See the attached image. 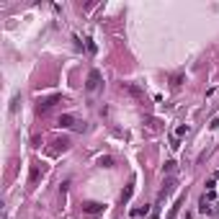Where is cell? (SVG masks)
<instances>
[{"mask_svg": "<svg viewBox=\"0 0 219 219\" xmlns=\"http://www.w3.org/2000/svg\"><path fill=\"white\" fill-rule=\"evenodd\" d=\"M188 131H191V129H188V124H180V126H178V131H175V134H178V137H186Z\"/></svg>", "mask_w": 219, "mask_h": 219, "instance_id": "obj_8", "label": "cell"}, {"mask_svg": "<svg viewBox=\"0 0 219 219\" xmlns=\"http://www.w3.org/2000/svg\"><path fill=\"white\" fill-rule=\"evenodd\" d=\"M180 80H183V75H180V72H178V75H173V88H178Z\"/></svg>", "mask_w": 219, "mask_h": 219, "instance_id": "obj_12", "label": "cell"}, {"mask_svg": "<svg viewBox=\"0 0 219 219\" xmlns=\"http://www.w3.org/2000/svg\"><path fill=\"white\" fill-rule=\"evenodd\" d=\"M111 163H114V160L108 157V155L106 157H98V165H103V167H111Z\"/></svg>", "mask_w": 219, "mask_h": 219, "instance_id": "obj_9", "label": "cell"}, {"mask_svg": "<svg viewBox=\"0 0 219 219\" xmlns=\"http://www.w3.org/2000/svg\"><path fill=\"white\" fill-rule=\"evenodd\" d=\"M57 101H60V96H54V98H49V101H44V103H39V106H36V111H39V114H47V111H49V108H52V106L57 103Z\"/></svg>", "mask_w": 219, "mask_h": 219, "instance_id": "obj_3", "label": "cell"}, {"mask_svg": "<svg viewBox=\"0 0 219 219\" xmlns=\"http://www.w3.org/2000/svg\"><path fill=\"white\" fill-rule=\"evenodd\" d=\"M101 83H103L101 72H98V70H90V72H88V80H85V90H88V93H96L98 88H101Z\"/></svg>", "mask_w": 219, "mask_h": 219, "instance_id": "obj_1", "label": "cell"}, {"mask_svg": "<svg viewBox=\"0 0 219 219\" xmlns=\"http://www.w3.org/2000/svg\"><path fill=\"white\" fill-rule=\"evenodd\" d=\"M101 209H103V204H88V206H85V211H88V214H98Z\"/></svg>", "mask_w": 219, "mask_h": 219, "instance_id": "obj_7", "label": "cell"}, {"mask_svg": "<svg viewBox=\"0 0 219 219\" xmlns=\"http://www.w3.org/2000/svg\"><path fill=\"white\" fill-rule=\"evenodd\" d=\"M180 206H183V196H180V199L170 206V211H167V217H165V219H175V217H178V211H180Z\"/></svg>", "mask_w": 219, "mask_h": 219, "instance_id": "obj_4", "label": "cell"}, {"mask_svg": "<svg viewBox=\"0 0 219 219\" xmlns=\"http://www.w3.org/2000/svg\"><path fill=\"white\" fill-rule=\"evenodd\" d=\"M173 167H175V163H173V160H167L165 167H163V173H173Z\"/></svg>", "mask_w": 219, "mask_h": 219, "instance_id": "obj_10", "label": "cell"}, {"mask_svg": "<svg viewBox=\"0 0 219 219\" xmlns=\"http://www.w3.org/2000/svg\"><path fill=\"white\" fill-rule=\"evenodd\" d=\"M57 126H60V129H72V126H75V116H72V114H62L60 121H57Z\"/></svg>", "mask_w": 219, "mask_h": 219, "instance_id": "obj_2", "label": "cell"}, {"mask_svg": "<svg viewBox=\"0 0 219 219\" xmlns=\"http://www.w3.org/2000/svg\"><path fill=\"white\" fill-rule=\"evenodd\" d=\"M121 88H124V90H126V93H131V96H137V98L142 96V90H139V88H137V85H131V83H124Z\"/></svg>", "mask_w": 219, "mask_h": 219, "instance_id": "obj_5", "label": "cell"}, {"mask_svg": "<svg viewBox=\"0 0 219 219\" xmlns=\"http://www.w3.org/2000/svg\"><path fill=\"white\" fill-rule=\"evenodd\" d=\"M28 180H31V186L36 183V180H39V163H34V165H31V178H28Z\"/></svg>", "mask_w": 219, "mask_h": 219, "instance_id": "obj_6", "label": "cell"}, {"mask_svg": "<svg viewBox=\"0 0 219 219\" xmlns=\"http://www.w3.org/2000/svg\"><path fill=\"white\" fill-rule=\"evenodd\" d=\"M131 191H134V188H131V186H129V188H126V191H124V193H121V204H124V201H129V196H131Z\"/></svg>", "mask_w": 219, "mask_h": 219, "instance_id": "obj_11", "label": "cell"}]
</instances>
